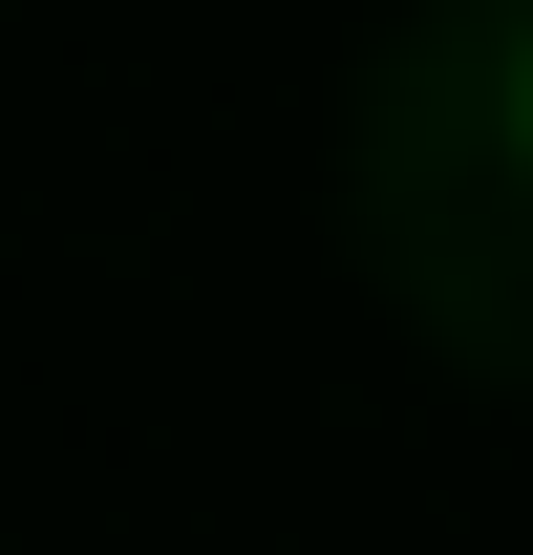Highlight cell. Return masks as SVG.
Here are the masks:
<instances>
[{
  "label": "cell",
  "mask_w": 533,
  "mask_h": 555,
  "mask_svg": "<svg viewBox=\"0 0 533 555\" xmlns=\"http://www.w3.org/2000/svg\"><path fill=\"white\" fill-rule=\"evenodd\" d=\"M512 150H533V22H512Z\"/></svg>",
  "instance_id": "1"
}]
</instances>
